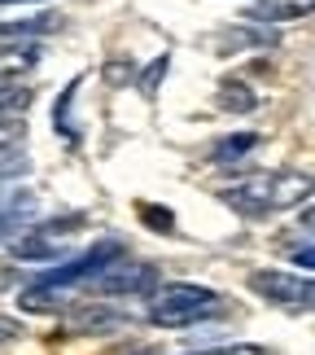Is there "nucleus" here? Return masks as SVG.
I'll return each mask as SVG.
<instances>
[{
  "label": "nucleus",
  "mask_w": 315,
  "mask_h": 355,
  "mask_svg": "<svg viewBox=\"0 0 315 355\" xmlns=\"http://www.w3.org/2000/svg\"><path fill=\"white\" fill-rule=\"evenodd\" d=\"M311 193H315L311 171H254V175H241L237 184L219 189V202L245 215V220H267L276 211L303 207Z\"/></svg>",
  "instance_id": "f257e3e1"
},
{
  "label": "nucleus",
  "mask_w": 315,
  "mask_h": 355,
  "mask_svg": "<svg viewBox=\"0 0 315 355\" xmlns=\"http://www.w3.org/2000/svg\"><path fill=\"white\" fill-rule=\"evenodd\" d=\"M215 307H219V294L210 290V285L171 281V285H158V290L149 294L145 316L154 324H162V329H188V324L206 320Z\"/></svg>",
  "instance_id": "f03ea898"
},
{
  "label": "nucleus",
  "mask_w": 315,
  "mask_h": 355,
  "mask_svg": "<svg viewBox=\"0 0 315 355\" xmlns=\"http://www.w3.org/2000/svg\"><path fill=\"white\" fill-rule=\"evenodd\" d=\"M250 290L267 303H280V307H315V281L307 277H294V272H254L250 277Z\"/></svg>",
  "instance_id": "7ed1b4c3"
},
{
  "label": "nucleus",
  "mask_w": 315,
  "mask_h": 355,
  "mask_svg": "<svg viewBox=\"0 0 315 355\" xmlns=\"http://www.w3.org/2000/svg\"><path fill=\"white\" fill-rule=\"evenodd\" d=\"M154 281H158V268L154 263H118L105 268L97 281H92V290L97 294H154Z\"/></svg>",
  "instance_id": "20e7f679"
},
{
  "label": "nucleus",
  "mask_w": 315,
  "mask_h": 355,
  "mask_svg": "<svg viewBox=\"0 0 315 355\" xmlns=\"http://www.w3.org/2000/svg\"><path fill=\"white\" fill-rule=\"evenodd\" d=\"M9 254L13 259H22V263H62V259H66V245L62 241H53L48 233H39V228H35V233H18V237H13L9 241Z\"/></svg>",
  "instance_id": "39448f33"
},
{
  "label": "nucleus",
  "mask_w": 315,
  "mask_h": 355,
  "mask_svg": "<svg viewBox=\"0 0 315 355\" xmlns=\"http://www.w3.org/2000/svg\"><path fill=\"white\" fill-rule=\"evenodd\" d=\"M307 13H315V0H254L250 9H245V18L250 22H294V18H307Z\"/></svg>",
  "instance_id": "423d86ee"
},
{
  "label": "nucleus",
  "mask_w": 315,
  "mask_h": 355,
  "mask_svg": "<svg viewBox=\"0 0 315 355\" xmlns=\"http://www.w3.org/2000/svg\"><path fill=\"white\" fill-rule=\"evenodd\" d=\"M57 13H35V18H22V22H0V44H22V40H35L44 31H57Z\"/></svg>",
  "instance_id": "0eeeda50"
},
{
  "label": "nucleus",
  "mask_w": 315,
  "mask_h": 355,
  "mask_svg": "<svg viewBox=\"0 0 315 355\" xmlns=\"http://www.w3.org/2000/svg\"><path fill=\"white\" fill-rule=\"evenodd\" d=\"M66 303H71V290H66V285H39V281H31L22 290V311H62Z\"/></svg>",
  "instance_id": "6e6552de"
},
{
  "label": "nucleus",
  "mask_w": 315,
  "mask_h": 355,
  "mask_svg": "<svg viewBox=\"0 0 315 355\" xmlns=\"http://www.w3.org/2000/svg\"><path fill=\"white\" fill-rule=\"evenodd\" d=\"M39 62V44L22 40V44H0V75L5 79H18L22 71H31Z\"/></svg>",
  "instance_id": "1a4fd4ad"
},
{
  "label": "nucleus",
  "mask_w": 315,
  "mask_h": 355,
  "mask_svg": "<svg viewBox=\"0 0 315 355\" xmlns=\"http://www.w3.org/2000/svg\"><path fill=\"white\" fill-rule=\"evenodd\" d=\"M276 31H271V26H232L228 31V40H219V53H237V49H271L276 44Z\"/></svg>",
  "instance_id": "9d476101"
},
{
  "label": "nucleus",
  "mask_w": 315,
  "mask_h": 355,
  "mask_svg": "<svg viewBox=\"0 0 315 355\" xmlns=\"http://www.w3.org/2000/svg\"><path fill=\"white\" fill-rule=\"evenodd\" d=\"M219 110H228V114H254L258 110L254 88L241 84V79H224V84H219Z\"/></svg>",
  "instance_id": "9b49d317"
},
{
  "label": "nucleus",
  "mask_w": 315,
  "mask_h": 355,
  "mask_svg": "<svg viewBox=\"0 0 315 355\" xmlns=\"http://www.w3.org/2000/svg\"><path fill=\"white\" fill-rule=\"evenodd\" d=\"M258 141H263L258 132H232V136H224V141L210 149V158L215 162H237V158L250 154V149H258Z\"/></svg>",
  "instance_id": "f8f14e48"
},
{
  "label": "nucleus",
  "mask_w": 315,
  "mask_h": 355,
  "mask_svg": "<svg viewBox=\"0 0 315 355\" xmlns=\"http://www.w3.org/2000/svg\"><path fill=\"white\" fill-rule=\"evenodd\" d=\"M79 84H84V75H79V79H71V84H66V92H62V101L53 105V128H57V132H62L71 145H79V141H84V132H79L75 123H71V97L79 92Z\"/></svg>",
  "instance_id": "ddd939ff"
},
{
  "label": "nucleus",
  "mask_w": 315,
  "mask_h": 355,
  "mask_svg": "<svg viewBox=\"0 0 315 355\" xmlns=\"http://www.w3.org/2000/svg\"><path fill=\"white\" fill-rule=\"evenodd\" d=\"M26 171V154H22V145L13 141V145H0V180H13V175H22Z\"/></svg>",
  "instance_id": "4468645a"
},
{
  "label": "nucleus",
  "mask_w": 315,
  "mask_h": 355,
  "mask_svg": "<svg viewBox=\"0 0 315 355\" xmlns=\"http://www.w3.org/2000/svg\"><path fill=\"white\" fill-rule=\"evenodd\" d=\"M9 110H26V92H22V84L0 75V114H9Z\"/></svg>",
  "instance_id": "2eb2a0df"
},
{
  "label": "nucleus",
  "mask_w": 315,
  "mask_h": 355,
  "mask_svg": "<svg viewBox=\"0 0 315 355\" xmlns=\"http://www.w3.org/2000/svg\"><path fill=\"white\" fill-rule=\"evenodd\" d=\"M167 66H171V58H167V53H162V58H158L154 66H149V71H145L141 79H136V84H141V92H145V97H154V88H158V79L167 75Z\"/></svg>",
  "instance_id": "dca6fc26"
},
{
  "label": "nucleus",
  "mask_w": 315,
  "mask_h": 355,
  "mask_svg": "<svg viewBox=\"0 0 315 355\" xmlns=\"http://www.w3.org/2000/svg\"><path fill=\"white\" fill-rule=\"evenodd\" d=\"M188 355H267L254 343H228V347H206V351H188Z\"/></svg>",
  "instance_id": "f3484780"
},
{
  "label": "nucleus",
  "mask_w": 315,
  "mask_h": 355,
  "mask_svg": "<svg viewBox=\"0 0 315 355\" xmlns=\"http://www.w3.org/2000/svg\"><path fill=\"white\" fill-rule=\"evenodd\" d=\"M141 220H145L149 228H162V233H167V228L175 224V215H171L167 207H141Z\"/></svg>",
  "instance_id": "a211bd4d"
},
{
  "label": "nucleus",
  "mask_w": 315,
  "mask_h": 355,
  "mask_svg": "<svg viewBox=\"0 0 315 355\" xmlns=\"http://www.w3.org/2000/svg\"><path fill=\"white\" fill-rule=\"evenodd\" d=\"M105 79H109V84H132V79H136V66L127 62V66H123V62H109L105 66Z\"/></svg>",
  "instance_id": "6ab92c4d"
},
{
  "label": "nucleus",
  "mask_w": 315,
  "mask_h": 355,
  "mask_svg": "<svg viewBox=\"0 0 315 355\" xmlns=\"http://www.w3.org/2000/svg\"><path fill=\"white\" fill-rule=\"evenodd\" d=\"M289 259L298 268H307V272H315V245H294L289 250Z\"/></svg>",
  "instance_id": "aec40b11"
},
{
  "label": "nucleus",
  "mask_w": 315,
  "mask_h": 355,
  "mask_svg": "<svg viewBox=\"0 0 315 355\" xmlns=\"http://www.w3.org/2000/svg\"><path fill=\"white\" fill-rule=\"evenodd\" d=\"M18 132H22V123H0V145H13Z\"/></svg>",
  "instance_id": "412c9836"
},
{
  "label": "nucleus",
  "mask_w": 315,
  "mask_h": 355,
  "mask_svg": "<svg viewBox=\"0 0 315 355\" xmlns=\"http://www.w3.org/2000/svg\"><path fill=\"white\" fill-rule=\"evenodd\" d=\"M303 228H307V233H315V207L303 211Z\"/></svg>",
  "instance_id": "4be33fe9"
},
{
  "label": "nucleus",
  "mask_w": 315,
  "mask_h": 355,
  "mask_svg": "<svg viewBox=\"0 0 315 355\" xmlns=\"http://www.w3.org/2000/svg\"><path fill=\"white\" fill-rule=\"evenodd\" d=\"M5 338H13V324H0V343H5Z\"/></svg>",
  "instance_id": "5701e85b"
},
{
  "label": "nucleus",
  "mask_w": 315,
  "mask_h": 355,
  "mask_svg": "<svg viewBox=\"0 0 315 355\" xmlns=\"http://www.w3.org/2000/svg\"><path fill=\"white\" fill-rule=\"evenodd\" d=\"M0 5H26V0H0Z\"/></svg>",
  "instance_id": "b1692460"
},
{
  "label": "nucleus",
  "mask_w": 315,
  "mask_h": 355,
  "mask_svg": "<svg viewBox=\"0 0 315 355\" xmlns=\"http://www.w3.org/2000/svg\"><path fill=\"white\" fill-rule=\"evenodd\" d=\"M5 290H9V281H5V277H0V294H5Z\"/></svg>",
  "instance_id": "393cba45"
}]
</instances>
